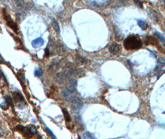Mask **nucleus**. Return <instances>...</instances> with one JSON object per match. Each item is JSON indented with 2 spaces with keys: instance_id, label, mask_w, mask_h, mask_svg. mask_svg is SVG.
Segmentation results:
<instances>
[{
  "instance_id": "nucleus-1",
  "label": "nucleus",
  "mask_w": 165,
  "mask_h": 139,
  "mask_svg": "<svg viewBox=\"0 0 165 139\" xmlns=\"http://www.w3.org/2000/svg\"><path fill=\"white\" fill-rule=\"evenodd\" d=\"M124 47L127 50H137L142 47V42L139 37L136 35H131L127 37L124 41Z\"/></svg>"
},
{
  "instance_id": "nucleus-2",
  "label": "nucleus",
  "mask_w": 165,
  "mask_h": 139,
  "mask_svg": "<svg viewBox=\"0 0 165 139\" xmlns=\"http://www.w3.org/2000/svg\"><path fill=\"white\" fill-rule=\"evenodd\" d=\"M71 103H72V109L73 111L75 113L79 112L82 107V101L80 98L76 97Z\"/></svg>"
},
{
  "instance_id": "nucleus-3",
  "label": "nucleus",
  "mask_w": 165,
  "mask_h": 139,
  "mask_svg": "<svg viewBox=\"0 0 165 139\" xmlns=\"http://www.w3.org/2000/svg\"><path fill=\"white\" fill-rule=\"evenodd\" d=\"M62 95L66 101L71 103L76 96L73 95V93L69 92L67 89H63L62 91Z\"/></svg>"
},
{
  "instance_id": "nucleus-4",
  "label": "nucleus",
  "mask_w": 165,
  "mask_h": 139,
  "mask_svg": "<svg viewBox=\"0 0 165 139\" xmlns=\"http://www.w3.org/2000/svg\"><path fill=\"white\" fill-rule=\"evenodd\" d=\"M4 17H5V19L6 21V24L7 26H9L10 28L12 29L14 31L17 32L18 30V27L17 24L15 23V22L13 21V20L11 19L10 16H9L8 14H4Z\"/></svg>"
},
{
  "instance_id": "nucleus-5",
  "label": "nucleus",
  "mask_w": 165,
  "mask_h": 139,
  "mask_svg": "<svg viewBox=\"0 0 165 139\" xmlns=\"http://www.w3.org/2000/svg\"><path fill=\"white\" fill-rule=\"evenodd\" d=\"M77 87V81L74 78L70 79L66 84V89L70 92L74 93L76 90Z\"/></svg>"
},
{
  "instance_id": "nucleus-6",
  "label": "nucleus",
  "mask_w": 165,
  "mask_h": 139,
  "mask_svg": "<svg viewBox=\"0 0 165 139\" xmlns=\"http://www.w3.org/2000/svg\"><path fill=\"white\" fill-rule=\"evenodd\" d=\"M13 98L15 102L17 104H22L25 102L24 96L19 92H13Z\"/></svg>"
},
{
  "instance_id": "nucleus-7",
  "label": "nucleus",
  "mask_w": 165,
  "mask_h": 139,
  "mask_svg": "<svg viewBox=\"0 0 165 139\" xmlns=\"http://www.w3.org/2000/svg\"><path fill=\"white\" fill-rule=\"evenodd\" d=\"M121 49V47L120 46V45L117 43H114L113 44H112L111 45L109 48V52L112 55H116L119 53L120 50Z\"/></svg>"
},
{
  "instance_id": "nucleus-8",
  "label": "nucleus",
  "mask_w": 165,
  "mask_h": 139,
  "mask_svg": "<svg viewBox=\"0 0 165 139\" xmlns=\"http://www.w3.org/2000/svg\"><path fill=\"white\" fill-rule=\"evenodd\" d=\"M32 46L33 48H39L43 46V45L44 44V40L42 38H37L35 40H32V42L31 43Z\"/></svg>"
},
{
  "instance_id": "nucleus-9",
  "label": "nucleus",
  "mask_w": 165,
  "mask_h": 139,
  "mask_svg": "<svg viewBox=\"0 0 165 139\" xmlns=\"http://www.w3.org/2000/svg\"><path fill=\"white\" fill-rule=\"evenodd\" d=\"M76 62L79 65H84L88 63L87 60L80 55H77L76 56Z\"/></svg>"
},
{
  "instance_id": "nucleus-10",
  "label": "nucleus",
  "mask_w": 165,
  "mask_h": 139,
  "mask_svg": "<svg viewBox=\"0 0 165 139\" xmlns=\"http://www.w3.org/2000/svg\"><path fill=\"white\" fill-rule=\"evenodd\" d=\"M62 112H63V116H64L65 121L66 122H70L71 121H72V118H71V116L69 114V112L68 111V110H67L66 108H62Z\"/></svg>"
},
{
  "instance_id": "nucleus-11",
  "label": "nucleus",
  "mask_w": 165,
  "mask_h": 139,
  "mask_svg": "<svg viewBox=\"0 0 165 139\" xmlns=\"http://www.w3.org/2000/svg\"><path fill=\"white\" fill-rule=\"evenodd\" d=\"M52 27H53L56 33H57V34H60V29L58 22L55 19H53V21H52Z\"/></svg>"
},
{
  "instance_id": "nucleus-12",
  "label": "nucleus",
  "mask_w": 165,
  "mask_h": 139,
  "mask_svg": "<svg viewBox=\"0 0 165 139\" xmlns=\"http://www.w3.org/2000/svg\"><path fill=\"white\" fill-rule=\"evenodd\" d=\"M138 25L141 28L142 30H143V31H145V30L148 27V24L147 22H145V21H141V20L138 21Z\"/></svg>"
},
{
  "instance_id": "nucleus-13",
  "label": "nucleus",
  "mask_w": 165,
  "mask_h": 139,
  "mask_svg": "<svg viewBox=\"0 0 165 139\" xmlns=\"http://www.w3.org/2000/svg\"><path fill=\"white\" fill-rule=\"evenodd\" d=\"M5 101H6V102L9 104V106H11L12 107L14 106V103H13V99L9 95H6L5 96Z\"/></svg>"
},
{
  "instance_id": "nucleus-14",
  "label": "nucleus",
  "mask_w": 165,
  "mask_h": 139,
  "mask_svg": "<svg viewBox=\"0 0 165 139\" xmlns=\"http://www.w3.org/2000/svg\"><path fill=\"white\" fill-rule=\"evenodd\" d=\"M1 1L3 5H5V6H7L9 8H12L13 7V3L11 0H1Z\"/></svg>"
},
{
  "instance_id": "nucleus-15",
  "label": "nucleus",
  "mask_w": 165,
  "mask_h": 139,
  "mask_svg": "<svg viewBox=\"0 0 165 139\" xmlns=\"http://www.w3.org/2000/svg\"><path fill=\"white\" fill-rule=\"evenodd\" d=\"M17 6L20 7H24L25 6L24 0H14Z\"/></svg>"
},
{
  "instance_id": "nucleus-16",
  "label": "nucleus",
  "mask_w": 165,
  "mask_h": 139,
  "mask_svg": "<svg viewBox=\"0 0 165 139\" xmlns=\"http://www.w3.org/2000/svg\"><path fill=\"white\" fill-rule=\"evenodd\" d=\"M155 34L156 35V37H158V38L160 40L161 42H162L163 43L165 44V38L162 34H161L160 33H159L158 32H155Z\"/></svg>"
},
{
  "instance_id": "nucleus-17",
  "label": "nucleus",
  "mask_w": 165,
  "mask_h": 139,
  "mask_svg": "<svg viewBox=\"0 0 165 139\" xmlns=\"http://www.w3.org/2000/svg\"><path fill=\"white\" fill-rule=\"evenodd\" d=\"M9 104L6 102V101H3V102H2L1 104H0V107L3 109V110H7V109L9 108Z\"/></svg>"
},
{
  "instance_id": "nucleus-18",
  "label": "nucleus",
  "mask_w": 165,
  "mask_h": 139,
  "mask_svg": "<svg viewBox=\"0 0 165 139\" xmlns=\"http://www.w3.org/2000/svg\"><path fill=\"white\" fill-rule=\"evenodd\" d=\"M42 70L40 69H36L34 71V75L36 77H40L42 75Z\"/></svg>"
},
{
  "instance_id": "nucleus-19",
  "label": "nucleus",
  "mask_w": 165,
  "mask_h": 139,
  "mask_svg": "<svg viewBox=\"0 0 165 139\" xmlns=\"http://www.w3.org/2000/svg\"><path fill=\"white\" fill-rule=\"evenodd\" d=\"M82 137L85 138H95V137L92 136V134L88 132H85L83 135H82Z\"/></svg>"
},
{
  "instance_id": "nucleus-20",
  "label": "nucleus",
  "mask_w": 165,
  "mask_h": 139,
  "mask_svg": "<svg viewBox=\"0 0 165 139\" xmlns=\"http://www.w3.org/2000/svg\"><path fill=\"white\" fill-rule=\"evenodd\" d=\"M158 63L161 65L164 66L165 65V58H164L163 57L159 58V59H158Z\"/></svg>"
},
{
  "instance_id": "nucleus-21",
  "label": "nucleus",
  "mask_w": 165,
  "mask_h": 139,
  "mask_svg": "<svg viewBox=\"0 0 165 139\" xmlns=\"http://www.w3.org/2000/svg\"><path fill=\"white\" fill-rule=\"evenodd\" d=\"M30 130H31V132L32 134H35L37 132V130L36 129V127L34 126L31 127V128H30Z\"/></svg>"
},
{
  "instance_id": "nucleus-22",
  "label": "nucleus",
  "mask_w": 165,
  "mask_h": 139,
  "mask_svg": "<svg viewBox=\"0 0 165 139\" xmlns=\"http://www.w3.org/2000/svg\"><path fill=\"white\" fill-rule=\"evenodd\" d=\"M45 55H46V56H47V57H48V56H50V50H49V49H48V48H46V50H45Z\"/></svg>"
},
{
  "instance_id": "nucleus-23",
  "label": "nucleus",
  "mask_w": 165,
  "mask_h": 139,
  "mask_svg": "<svg viewBox=\"0 0 165 139\" xmlns=\"http://www.w3.org/2000/svg\"><path fill=\"white\" fill-rule=\"evenodd\" d=\"M46 129H47V130L48 131V132L50 134V136H51L52 137L55 138V136H54V134H53V132H52V131L50 130V129L49 128H48V127H46Z\"/></svg>"
},
{
  "instance_id": "nucleus-24",
  "label": "nucleus",
  "mask_w": 165,
  "mask_h": 139,
  "mask_svg": "<svg viewBox=\"0 0 165 139\" xmlns=\"http://www.w3.org/2000/svg\"><path fill=\"white\" fill-rule=\"evenodd\" d=\"M4 135H5V131H4L2 127L0 126V137H3Z\"/></svg>"
},
{
  "instance_id": "nucleus-25",
  "label": "nucleus",
  "mask_w": 165,
  "mask_h": 139,
  "mask_svg": "<svg viewBox=\"0 0 165 139\" xmlns=\"http://www.w3.org/2000/svg\"><path fill=\"white\" fill-rule=\"evenodd\" d=\"M135 3L136 5L137 6H139L140 7H142V4L140 3V1H137V0H136V1H135Z\"/></svg>"
},
{
  "instance_id": "nucleus-26",
  "label": "nucleus",
  "mask_w": 165,
  "mask_h": 139,
  "mask_svg": "<svg viewBox=\"0 0 165 139\" xmlns=\"http://www.w3.org/2000/svg\"><path fill=\"white\" fill-rule=\"evenodd\" d=\"M164 33H165V29H164Z\"/></svg>"
}]
</instances>
